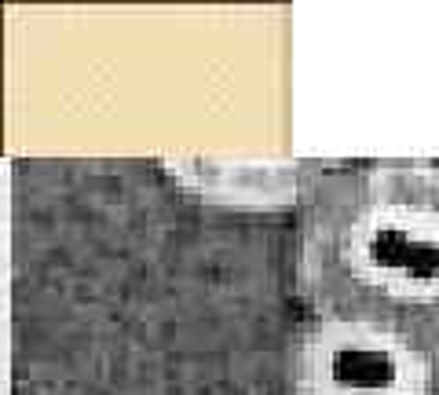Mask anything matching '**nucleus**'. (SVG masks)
Here are the masks:
<instances>
[{"mask_svg": "<svg viewBox=\"0 0 439 395\" xmlns=\"http://www.w3.org/2000/svg\"><path fill=\"white\" fill-rule=\"evenodd\" d=\"M293 395H432L439 362L381 329L312 319L290 340Z\"/></svg>", "mask_w": 439, "mask_h": 395, "instance_id": "obj_2", "label": "nucleus"}, {"mask_svg": "<svg viewBox=\"0 0 439 395\" xmlns=\"http://www.w3.org/2000/svg\"><path fill=\"white\" fill-rule=\"evenodd\" d=\"M297 285L315 319L381 329L439 362V161L326 176L304 205Z\"/></svg>", "mask_w": 439, "mask_h": 395, "instance_id": "obj_1", "label": "nucleus"}]
</instances>
